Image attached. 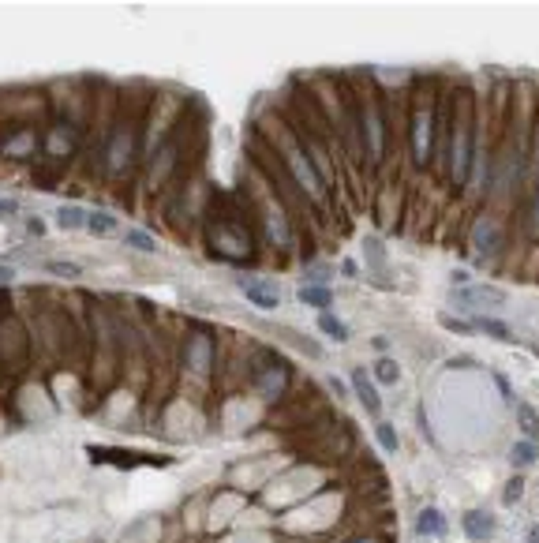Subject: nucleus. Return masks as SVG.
Listing matches in <instances>:
<instances>
[{
    "instance_id": "obj_1",
    "label": "nucleus",
    "mask_w": 539,
    "mask_h": 543,
    "mask_svg": "<svg viewBox=\"0 0 539 543\" xmlns=\"http://www.w3.org/2000/svg\"><path fill=\"white\" fill-rule=\"evenodd\" d=\"M476 139H472V102L468 97H457L454 109V135H449V184L454 188H465L468 184V165L472 154H476Z\"/></svg>"
},
{
    "instance_id": "obj_2",
    "label": "nucleus",
    "mask_w": 539,
    "mask_h": 543,
    "mask_svg": "<svg viewBox=\"0 0 539 543\" xmlns=\"http://www.w3.org/2000/svg\"><path fill=\"white\" fill-rule=\"evenodd\" d=\"M356 128H360L368 158L379 161L382 150H386V124H382V105L374 102L371 90H360V102H356Z\"/></svg>"
},
{
    "instance_id": "obj_3",
    "label": "nucleus",
    "mask_w": 539,
    "mask_h": 543,
    "mask_svg": "<svg viewBox=\"0 0 539 543\" xmlns=\"http://www.w3.org/2000/svg\"><path fill=\"white\" fill-rule=\"evenodd\" d=\"M502 225L494 221V217H479V225H476V233H472V255H476V263H487V259L502 247Z\"/></svg>"
},
{
    "instance_id": "obj_4",
    "label": "nucleus",
    "mask_w": 539,
    "mask_h": 543,
    "mask_svg": "<svg viewBox=\"0 0 539 543\" xmlns=\"http://www.w3.org/2000/svg\"><path fill=\"white\" fill-rule=\"evenodd\" d=\"M435 121V113H430V105H416L412 109V150H416V161H427L430 158V124Z\"/></svg>"
},
{
    "instance_id": "obj_5",
    "label": "nucleus",
    "mask_w": 539,
    "mask_h": 543,
    "mask_svg": "<svg viewBox=\"0 0 539 543\" xmlns=\"http://www.w3.org/2000/svg\"><path fill=\"white\" fill-rule=\"evenodd\" d=\"M240 292L247 296V303H255L258 311H274L277 303H281V292H277V285H270V281L244 277V281H240Z\"/></svg>"
},
{
    "instance_id": "obj_6",
    "label": "nucleus",
    "mask_w": 539,
    "mask_h": 543,
    "mask_svg": "<svg viewBox=\"0 0 539 543\" xmlns=\"http://www.w3.org/2000/svg\"><path fill=\"white\" fill-rule=\"evenodd\" d=\"M465 536L472 539V543H487L491 536H494V517L491 514H483V509H472V514H465Z\"/></svg>"
},
{
    "instance_id": "obj_7",
    "label": "nucleus",
    "mask_w": 539,
    "mask_h": 543,
    "mask_svg": "<svg viewBox=\"0 0 539 543\" xmlns=\"http://www.w3.org/2000/svg\"><path fill=\"white\" fill-rule=\"evenodd\" d=\"M454 300H457V303L479 300L483 308H502V303H505V292H502V289H491V285H472V289H457Z\"/></svg>"
},
{
    "instance_id": "obj_8",
    "label": "nucleus",
    "mask_w": 539,
    "mask_h": 543,
    "mask_svg": "<svg viewBox=\"0 0 539 543\" xmlns=\"http://www.w3.org/2000/svg\"><path fill=\"white\" fill-rule=\"evenodd\" d=\"M352 390H356V394H360V405L368 408L371 416H379V408H382V397H379V390H374V383H371V378L360 371V367H356V371H352Z\"/></svg>"
},
{
    "instance_id": "obj_9",
    "label": "nucleus",
    "mask_w": 539,
    "mask_h": 543,
    "mask_svg": "<svg viewBox=\"0 0 539 543\" xmlns=\"http://www.w3.org/2000/svg\"><path fill=\"white\" fill-rule=\"evenodd\" d=\"M472 330L487 334V338H494V341H502V345H510V341H513L510 326H505V322H498V319H491V315H476V319H472Z\"/></svg>"
},
{
    "instance_id": "obj_10",
    "label": "nucleus",
    "mask_w": 539,
    "mask_h": 543,
    "mask_svg": "<svg viewBox=\"0 0 539 543\" xmlns=\"http://www.w3.org/2000/svg\"><path fill=\"white\" fill-rule=\"evenodd\" d=\"M416 532H419V536H442V532H446V517H442V509H435V506L419 509Z\"/></svg>"
},
{
    "instance_id": "obj_11",
    "label": "nucleus",
    "mask_w": 539,
    "mask_h": 543,
    "mask_svg": "<svg viewBox=\"0 0 539 543\" xmlns=\"http://www.w3.org/2000/svg\"><path fill=\"white\" fill-rule=\"evenodd\" d=\"M300 300L304 303H311L318 315L322 311H330V303H333V292L326 289V285H300Z\"/></svg>"
},
{
    "instance_id": "obj_12",
    "label": "nucleus",
    "mask_w": 539,
    "mask_h": 543,
    "mask_svg": "<svg viewBox=\"0 0 539 543\" xmlns=\"http://www.w3.org/2000/svg\"><path fill=\"white\" fill-rule=\"evenodd\" d=\"M318 330L326 334L330 341H337V345L349 341V326H344V322H341L333 311H322V315H318Z\"/></svg>"
},
{
    "instance_id": "obj_13",
    "label": "nucleus",
    "mask_w": 539,
    "mask_h": 543,
    "mask_svg": "<svg viewBox=\"0 0 539 543\" xmlns=\"http://www.w3.org/2000/svg\"><path fill=\"white\" fill-rule=\"evenodd\" d=\"M86 229H90L94 236H109V233L120 229V221H116L113 214H105V210H90L86 214Z\"/></svg>"
},
{
    "instance_id": "obj_14",
    "label": "nucleus",
    "mask_w": 539,
    "mask_h": 543,
    "mask_svg": "<svg viewBox=\"0 0 539 543\" xmlns=\"http://www.w3.org/2000/svg\"><path fill=\"white\" fill-rule=\"evenodd\" d=\"M510 461L517 465V469H528V465H536V461H539V446H536V442H528V439L513 442V450H510Z\"/></svg>"
},
{
    "instance_id": "obj_15",
    "label": "nucleus",
    "mask_w": 539,
    "mask_h": 543,
    "mask_svg": "<svg viewBox=\"0 0 539 543\" xmlns=\"http://www.w3.org/2000/svg\"><path fill=\"white\" fill-rule=\"evenodd\" d=\"M86 214H90V210H83V206H60V210H57V225H60V229H86Z\"/></svg>"
},
{
    "instance_id": "obj_16",
    "label": "nucleus",
    "mask_w": 539,
    "mask_h": 543,
    "mask_svg": "<svg viewBox=\"0 0 539 543\" xmlns=\"http://www.w3.org/2000/svg\"><path fill=\"white\" fill-rule=\"evenodd\" d=\"M374 439H379V446L386 450V453H397L401 450V439H397V431H393V423H374Z\"/></svg>"
},
{
    "instance_id": "obj_17",
    "label": "nucleus",
    "mask_w": 539,
    "mask_h": 543,
    "mask_svg": "<svg viewBox=\"0 0 539 543\" xmlns=\"http://www.w3.org/2000/svg\"><path fill=\"white\" fill-rule=\"evenodd\" d=\"M124 240H127V247H135V252H150V255L158 252V240L150 233H143V229H127Z\"/></svg>"
},
{
    "instance_id": "obj_18",
    "label": "nucleus",
    "mask_w": 539,
    "mask_h": 543,
    "mask_svg": "<svg viewBox=\"0 0 539 543\" xmlns=\"http://www.w3.org/2000/svg\"><path fill=\"white\" fill-rule=\"evenodd\" d=\"M374 378H379L382 386H393L397 378H401V367H397L390 356H382V360H374Z\"/></svg>"
},
{
    "instance_id": "obj_19",
    "label": "nucleus",
    "mask_w": 539,
    "mask_h": 543,
    "mask_svg": "<svg viewBox=\"0 0 539 543\" xmlns=\"http://www.w3.org/2000/svg\"><path fill=\"white\" fill-rule=\"evenodd\" d=\"M521 427H524V434H528V442L539 439V416H536L528 405H521Z\"/></svg>"
},
{
    "instance_id": "obj_20",
    "label": "nucleus",
    "mask_w": 539,
    "mask_h": 543,
    "mask_svg": "<svg viewBox=\"0 0 539 543\" xmlns=\"http://www.w3.org/2000/svg\"><path fill=\"white\" fill-rule=\"evenodd\" d=\"M521 495H524V480H521V476H513V480H510V483H505V491H502V498H505V506L521 502Z\"/></svg>"
},
{
    "instance_id": "obj_21",
    "label": "nucleus",
    "mask_w": 539,
    "mask_h": 543,
    "mask_svg": "<svg viewBox=\"0 0 539 543\" xmlns=\"http://www.w3.org/2000/svg\"><path fill=\"white\" fill-rule=\"evenodd\" d=\"M46 270H49V274H57V277H79L83 274L75 263H46Z\"/></svg>"
},
{
    "instance_id": "obj_22",
    "label": "nucleus",
    "mask_w": 539,
    "mask_h": 543,
    "mask_svg": "<svg viewBox=\"0 0 539 543\" xmlns=\"http://www.w3.org/2000/svg\"><path fill=\"white\" fill-rule=\"evenodd\" d=\"M442 326H446L449 334H472V322H461V319H449V315H442Z\"/></svg>"
},
{
    "instance_id": "obj_23",
    "label": "nucleus",
    "mask_w": 539,
    "mask_h": 543,
    "mask_svg": "<svg viewBox=\"0 0 539 543\" xmlns=\"http://www.w3.org/2000/svg\"><path fill=\"white\" fill-rule=\"evenodd\" d=\"M19 210V202L15 199H8V195H4V199H0V221H4V217H12Z\"/></svg>"
},
{
    "instance_id": "obj_24",
    "label": "nucleus",
    "mask_w": 539,
    "mask_h": 543,
    "mask_svg": "<svg viewBox=\"0 0 539 543\" xmlns=\"http://www.w3.org/2000/svg\"><path fill=\"white\" fill-rule=\"evenodd\" d=\"M494 383H498V390H502L505 401H513V390H510V383H505V375H494Z\"/></svg>"
},
{
    "instance_id": "obj_25",
    "label": "nucleus",
    "mask_w": 539,
    "mask_h": 543,
    "mask_svg": "<svg viewBox=\"0 0 539 543\" xmlns=\"http://www.w3.org/2000/svg\"><path fill=\"white\" fill-rule=\"evenodd\" d=\"M454 285H457V289L468 285V270H454Z\"/></svg>"
},
{
    "instance_id": "obj_26",
    "label": "nucleus",
    "mask_w": 539,
    "mask_h": 543,
    "mask_svg": "<svg viewBox=\"0 0 539 543\" xmlns=\"http://www.w3.org/2000/svg\"><path fill=\"white\" fill-rule=\"evenodd\" d=\"M8 281H15V270L12 266H0V285H8Z\"/></svg>"
},
{
    "instance_id": "obj_27",
    "label": "nucleus",
    "mask_w": 539,
    "mask_h": 543,
    "mask_svg": "<svg viewBox=\"0 0 539 543\" xmlns=\"http://www.w3.org/2000/svg\"><path fill=\"white\" fill-rule=\"evenodd\" d=\"M528 543H539V525H536L532 532H528Z\"/></svg>"
},
{
    "instance_id": "obj_28",
    "label": "nucleus",
    "mask_w": 539,
    "mask_h": 543,
    "mask_svg": "<svg viewBox=\"0 0 539 543\" xmlns=\"http://www.w3.org/2000/svg\"><path fill=\"white\" fill-rule=\"evenodd\" d=\"M356 543H374V539H356Z\"/></svg>"
}]
</instances>
